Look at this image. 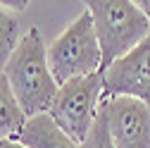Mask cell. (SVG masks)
<instances>
[{"mask_svg":"<svg viewBox=\"0 0 150 148\" xmlns=\"http://www.w3.org/2000/svg\"><path fill=\"white\" fill-rule=\"evenodd\" d=\"M3 72L26 117L43 115L50 110L60 84L52 77L48 62V46L36 26H31L19 38Z\"/></svg>","mask_w":150,"mask_h":148,"instance_id":"cell-1","label":"cell"},{"mask_svg":"<svg viewBox=\"0 0 150 148\" xmlns=\"http://www.w3.org/2000/svg\"><path fill=\"white\" fill-rule=\"evenodd\" d=\"M86 10L93 17L103 50V72L143 43L150 33V19L131 0H93Z\"/></svg>","mask_w":150,"mask_h":148,"instance_id":"cell-2","label":"cell"},{"mask_svg":"<svg viewBox=\"0 0 150 148\" xmlns=\"http://www.w3.org/2000/svg\"><path fill=\"white\" fill-rule=\"evenodd\" d=\"M48 62L60 86L71 79L103 72V50L88 10H83L71 24H67V29L48 46Z\"/></svg>","mask_w":150,"mask_h":148,"instance_id":"cell-3","label":"cell"},{"mask_svg":"<svg viewBox=\"0 0 150 148\" xmlns=\"http://www.w3.org/2000/svg\"><path fill=\"white\" fill-rule=\"evenodd\" d=\"M103 100H105V84H103V72H98L91 77L71 79L62 84L48 115L81 146L88 139L93 124L100 115Z\"/></svg>","mask_w":150,"mask_h":148,"instance_id":"cell-4","label":"cell"},{"mask_svg":"<svg viewBox=\"0 0 150 148\" xmlns=\"http://www.w3.org/2000/svg\"><path fill=\"white\" fill-rule=\"evenodd\" d=\"M105 98H136L150 107V33L103 72Z\"/></svg>","mask_w":150,"mask_h":148,"instance_id":"cell-5","label":"cell"},{"mask_svg":"<svg viewBox=\"0 0 150 148\" xmlns=\"http://www.w3.org/2000/svg\"><path fill=\"white\" fill-rule=\"evenodd\" d=\"M103 112L115 148H150V107L136 98H105Z\"/></svg>","mask_w":150,"mask_h":148,"instance_id":"cell-6","label":"cell"},{"mask_svg":"<svg viewBox=\"0 0 150 148\" xmlns=\"http://www.w3.org/2000/svg\"><path fill=\"white\" fill-rule=\"evenodd\" d=\"M17 141H22L26 148H81L48 112L29 117Z\"/></svg>","mask_w":150,"mask_h":148,"instance_id":"cell-7","label":"cell"},{"mask_svg":"<svg viewBox=\"0 0 150 148\" xmlns=\"http://www.w3.org/2000/svg\"><path fill=\"white\" fill-rule=\"evenodd\" d=\"M26 120L29 117L24 115V110H22L19 100H17L5 72H0V141L19 139Z\"/></svg>","mask_w":150,"mask_h":148,"instance_id":"cell-8","label":"cell"},{"mask_svg":"<svg viewBox=\"0 0 150 148\" xmlns=\"http://www.w3.org/2000/svg\"><path fill=\"white\" fill-rule=\"evenodd\" d=\"M19 38H22L19 36V22H17L14 12H10L0 5V72L10 62Z\"/></svg>","mask_w":150,"mask_h":148,"instance_id":"cell-9","label":"cell"},{"mask_svg":"<svg viewBox=\"0 0 150 148\" xmlns=\"http://www.w3.org/2000/svg\"><path fill=\"white\" fill-rule=\"evenodd\" d=\"M81 148H115L112 146V139H110V129H107V120H105V112L100 107V115L93 124L88 139L81 143Z\"/></svg>","mask_w":150,"mask_h":148,"instance_id":"cell-10","label":"cell"},{"mask_svg":"<svg viewBox=\"0 0 150 148\" xmlns=\"http://www.w3.org/2000/svg\"><path fill=\"white\" fill-rule=\"evenodd\" d=\"M0 148H26L22 141H17V139H12V141H0Z\"/></svg>","mask_w":150,"mask_h":148,"instance_id":"cell-11","label":"cell"},{"mask_svg":"<svg viewBox=\"0 0 150 148\" xmlns=\"http://www.w3.org/2000/svg\"><path fill=\"white\" fill-rule=\"evenodd\" d=\"M138 7H141V12L148 17V19H150V0H138V3H136Z\"/></svg>","mask_w":150,"mask_h":148,"instance_id":"cell-12","label":"cell"}]
</instances>
